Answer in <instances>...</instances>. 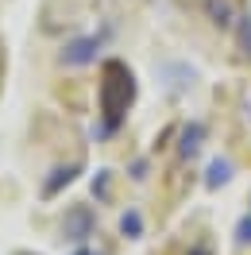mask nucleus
<instances>
[{"label":"nucleus","instance_id":"f257e3e1","mask_svg":"<svg viewBox=\"0 0 251 255\" xmlns=\"http://www.w3.org/2000/svg\"><path fill=\"white\" fill-rule=\"evenodd\" d=\"M135 101V78L120 58H109L101 70V112H105V128L101 135H112L116 128L124 124V112Z\"/></svg>","mask_w":251,"mask_h":255},{"label":"nucleus","instance_id":"f03ea898","mask_svg":"<svg viewBox=\"0 0 251 255\" xmlns=\"http://www.w3.org/2000/svg\"><path fill=\"white\" fill-rule=\"evenodd\" d=\"M93 228H97V217H93V209H89V205H74L70 213H66L62 236H66V240H74V244H85V240L93 236Z\"/></svg>","mask_w":251,"mask_h":255},{"label":"nucleus","instance_id":"7ed1b4c3","mask_svg":"<svg viewBox=\"0 0 251 255\" xmlns=\"http://www.w3.org/2000/svg\"><path fill=\"white\" fill-rule=\"evenodd\" d=\"M105 47V39L101 35H85V39H74V43H66L62 50V62L66 66H89L97 58V50Z\"/></svg>","mask_w":251,"mask_h":255},{"label":"nucleus","instance_id":"20e7f679","mask_svg":"<svg viewBox=\"0 0 251 255\" xmlns=\"http://www.w3.org/2000/svg\"><path fill=\"white\" fill-rule=\"evenodd\" d=\"M205 12H209V19H213L217 27H232L236 19H240L236 0H205Z\"/></svg>","mask_w":251,"mask_h":255},{"label":"nucleus","instance_id":"39448f33","mask_svg":"<svg viewBox=\"0 0 251 255\" xmlns=\"http://www.w3.org/2000/svg\"><path fill=\"white\" fill-rule=\"evenodd\" d=\"M201 139H205V124H201V120H193V124L182 131V147H178L182 159H193V155L201 151Z\"/></svg>","mask_w":251,"mask_h":255},{"label":"nucleus","instance_id":"423d86ee","mask_svg":"<svg viewBox=\"0 0 251 255\" xmlns=\"http://www.w3.org/2000/svg\"><path fill=\"white\" fill-rule=\"evenodd\" d=\"M78 162H74V166H58V170H54V178H50L47 186H43V197H54V193L62 190V186H70V182H74V178H78Z\"/></svg>","mask_w":251,"mask_h":255},{"label":"nucleus","instance_id":"0eeeda50","mask_svg":"<svg viewBox=\"0 0 251 255\" xmlns=\"http://www.w3.org/2000/svg\"><path fill=\"white\" fill-rule=\"evenodd\" d=\"M228 178H232V162H228V159H213V162H209V174H205V186H209V190L224 186Z\"/></svg>","mask_w":251,"mask_h":255},{"label":"nucleus","instance_id":"6e6552de","mask_svg":"<svg viewBox=\"0 0 251 255\" xmlns=\"http://www.w3.org/2000/svg\"><path fill=\"white\" fill-rule=\"evenodd\" d=\"M120 232H124V236H131V240L143 232V217H139V209H127L124 217H120Z\"/></svg>","mask_w":251,"mask_h":255},{"label":"nucleus","instance_id":"1a4fd4ad","mask_svg":"<svg viewBox=\"0 0 251 255\" xmlns=\"http://www.w3.org/2000/svg\"><path fill=\"white\" fill-rule=\"evenodd\" d=\"M93 193L101 197V201H109V193H112V178H109V170H101V174L93 178Z\"/></svg>","mask_w":251,"mask_h":255},{"label":"nucleus","instance_id":"9d476101","mask_svg":"<svg viewBox=\"0 0 251 255\" xmlns=\"http://www.w3.org/2000/svg\"><path fill=\"white\" fill-rule=\"evenodd\" d=\"M240 50L251 58V16H240Z\"/></svg>","mask_w":251,"mask_h":255},{"label":"nucleus","instance_id":"9b49d317","mask_svg":"<svg viewBox=\"0 0 251 255\" xmlns=\"http://www.w3.org/2000/svg\"><path fill=\"white\" fill-rule=\"evenodd\" d=\"M236 240H240V244H251V213L240 221V228H236Z\"/></svg>","mask_w":251,"mask_h":255},{"label":"nucleus","instance_id":"f8f14e48","mask_svg":"<svg viewBox=\"0 0 251 255\" xmlns=\"http://www.w3.org/2000/svg\"><path fill=\"white\" fill-rule=\"evenodd\" d=\"M193 255H209V248H197V252H193Z\"/></svg>","mask_w":251,"mask_h":255},{"label":"nucleus","instance_id":"ddd939ff","mask_svg":"<svg viewBox=\"0 0 251 255\" xmlns=\"http://www.w3.org/2000/svg\"><path fill=\"white\" fill-rule=\"evenodd\" d=\"M78 255H93V252H89V248H81V252H78Z\"/></svg>","mask_w":251,"mask_h":255}]
</instances>
